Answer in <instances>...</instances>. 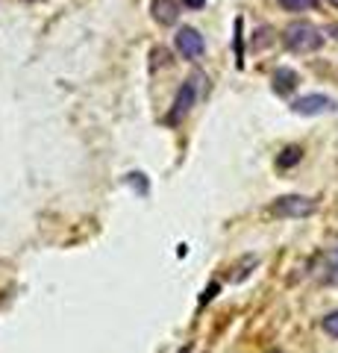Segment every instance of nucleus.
Returning a JSON list of instances; mask_svg holds the SVG:
<instances>
[{
  "instance_id": "1",
  "label": "nucleus",
  "mask_w": 338,
  "mask_h": 353,
  "mask_svg": "<svg viewBox=\"0 0 338 353\" xmlns=\"http://www.w3.org/2000/svg\"><path fill=\"white\" fill-rule=\"evenodd\" d=\"M283 42L294 53H315L324 47V33L309 21H291L283 29Z\"/></svg>"
},
{
  "instance_id": "2",
  "label": "nucleus",
  "mask_w": 338,
  "mask_h": 353,
  "mask_svg": "<svg viewBox=\"0 0 338 353\" xmlns=\"http://www.w3.org/2000/svg\"><path fill=\"white\" fill-rule=\"evenodd\" d=\"M271 212L276 218H309L317 212V200L303 198V194H283L271 203Z\"/></svg>"
},
{
  "instance_id": "3",
  "label": "nucleus",
  "mask_w": 338,
  "mask_h": 353,
  "mask_svg": "<svg viewBox=\"0 0 338 353\" xmlns=\"http://www.w3.org/2000/svg\"><path fill=\"white\" fill-rule=\"evenodd\" d=\"M338 109V103L333 101V97H326V94H303V97H297V101H291V112L297 115H306V118H312V115H326V112H335Z\"/></svg>"
},
{
  "instance_id": "4",
  "label": "nucleus",
  "mask_w": 338,
  "mask_h": 353,
  "mask_svg": "<svg viewBox=\"0 0 338 353\" xmlns=\"http://www.w3.org/2000/svg\"><path fill=\"white\" fill-rule=\"evenodd\" d=\"M174 44H177V51L183 53V59H192V62L206 53V42H203V36L197 33L194 27H180L177 29Z\"/></svg>"
},
{
  "instance_id": "5",
  "label": "nucleus",
  "mask_w": 338,
  "mask_h": 353,
  "mask_svg": "<svg viewBox=\"0 0 338 353\" xmlns=\"http://www.w3.org/2000/svg\"><path fill=\"white\" fill-rule=\"evenodd\" d=\"M194 97H197V86H194V80L183 83V88H180V92H177V97H174V106H171V112H168L165 121H168V124H180L183 118H185L188 112H192Z\"/></svg>"
},
{
  "instance_id": "6",
  "label": "nucleus",
  "mask_w": 338,
  "mask_h": 353,
  "mask_svg": "<svg viewBox=\"0 0 338 353\" xmlns=\"http://www.w3.org/2000/svg\"><path fill=\"white\" fill-rule=\"evenodd\" d=\"M151 12L159 24L171 27V24H177V18H180V3H177V0H151Z\"/></svg>"
},
{
  "instance_id": "7",
  "label": "nucleus",
  "mask_w": 338,
  "mask_h": 353,
  "mask_svg": "<svg viewBox=\"0 0 338 353\" xmlns=\"http://www.w3.org/2000/svg\"><path fill=\"white\" fill-rule=\"evenodd\" d=\"M297 83H300V77H297V71L294 68H276L274 71V92L276 94H291L294 88H297Z\"/></svg>"
},
{
  "instance_id": "8",
  "label": "nucleus",
  "mask_w": 338,
  "mask_h": 353,
  "mask_svg": "<svg viewBox=\"0 0 338 353\" xmlns=\"http://www.w3.org/2000/svg\"><path fill=\"white\" fill-rule=\"evenodd\" d=\"M303 159V151H300V147H285V151L280 153V159H276V168H291V165H297V162H300Z\"/></svg>"
},
{
  "instance_id": "9",
  "label": "nucleus",
  "mask_w": 338,
  "mask_h": 353,
  "mask_svg": "<svg viewBox=\"0 0 338 353\" xmlns=\"http://www.w3.org/2000/svg\"><path fill=\"white\" fill-rule=\"evenodd\" d=\"M242 29H244V21L242 18H235V65L238 68H244V36H242Z\"/></svg>"
},
{
  "instance_id": "10",
  "label": "nucleus",
  "mask_w": 338,
  "mask_h": 353,
  "mask_svg": "<svg viewBox=\"0 0 338 353\" xmlns=\"http://www.w3.org/2000/svg\"><path fill=\"white\" fill-rule=\"evenodd\" d=\"M283 9H288V12H306V9L315 6V0H276Z\"/></svg>"
},
{
  "instance_id": "11",
  "label": "nucleus",
  "mask_w": 338,
  "mask_h": 353,
  "mask_svg": "<svg viewBox=\"0 0 338 353\" xmlns=\"http://www.w3.org/2000/svg\"><path fill=\"white\" fill-rule=\"evenodd\" d=\"M321 327H324V332H326V336L338 339V312H330V315H324Z\"/></svg>"
},
{
  "instance_id": "12",
  "label": "nucleus",
  "mask_w": 338,
  "mask_h": 353,
  "mask_svg": "<svg viewBox=\"0 0 338 353\" xmlns=\"http://www.w3.org/2000/svg\"><path fill=\"white\" fill-rule=\"evenodd\" d=\"M256 265H259V259H256V257H244V259H242V271L233 274V280H235V283H242V280L247 277V274H250L247 268H256Z\"/></svg>"
},
{
  "instance_id": "13",
  "label": "nucleus",
  "mask_w": 338,
  "mask_h": 353,
  "mask_svg": "<svg viewBox=\"0 0 338 353\" xmlns=\"http://www.w3.org/2000/svg\"><path fill=\"white\" fill-rule=\"evenodd\" d=\"M127 183H130L133 189L138 185V194H142V198L147 194V180H144V174H130V176H127Z\"/></svg>"
},
{
  "instance_id": "14",
  "label": "nucleus",
  "mask_w": 338,
  "mask_h": 353,
  "mask_svg": "<svg viewBox=\"0 0 338 353\" xmlns=\"http://www.w3.org/2000/svg\"><path fill=\"white\" fill-rule=\"evenodd\" d=\"M218 289H221V286H218V283H209V289L200 294V303H209V300H212L215 294H218Z\"/></svg>"
},
{
  "instance_id": "15",
  "label": "nucleus",
  "mask_w": 338,
  "mask_h": 353,
  "mask_svg": "<svg viewBox=\"0 0 338 353\" xmlns=\"http://www.w3.org/2000/svg\"><path fill=\"white\" fill-rule=\"evenodd\" d=\"M183 6H185V9H203L206 0H183Z\"/></svg>"
},
{
  "instance_id": "16",
  "label": "nucleus",
  "mask_w": 338,
  "mask_h": 353,
  "mask_svg": "<svg viewBox=\"0 0 338 353\" xmlns=\"http://www.w3.org/2000/svg\"><path fill=\"white\" fill-rule=\"evenodd\" d=\"M333 38H335V42H338V27H335V29H333Z\"/></svg>"
},
{
  "instance_id": "17",
  "label": "nucleus",
  "mask_w": 338,
  "mask_h": 353,
  "mask_svg": "<svg viewBox=\"0 0 338 353\" xmlns=\"http://www.w3.org/2000/svg\"><path fill=\"white\" fill-rule=\"evenodd\" d=\"M326 3H333V6H338V0H326Z\"/></svg>"
},
{
  "instance_id": "18",
  "label": "nucleus",
  "mask_w": 338,
  "mask_h": 353,
  "mask_svg": "<svg viewBox=\"0 0 338 353\" xmlns=\"http://www.w3.org/2000/svg\"><path fill=\"white\" fill-rule=\"evenodd\" d=\"M183 353H192V348H185V350H183Z\"/></svg>"
},
{
  "instance_id": "19",
  "label": "nucleus",
  "mask_w": 338,
  "mask_h": 353,
  "mask_svg": "<svg viewBox=\"0 0 338 353\" xmlns=\"http://www.w3.org/2000/svg\"><path fill=\"white\" fill-rule=\"evenodd\" d=\"M274 353H280V350H274Z\"/></svg>"
}]
</instances>
